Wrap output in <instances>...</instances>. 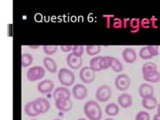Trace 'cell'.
Segmentation results:
<instances>
[{"mask_svg":"<svg viewBox=\"0 0 160 120\" xmlns=\"http://www.w3.org/2000/svg\"><path fill=\"white\" fill-rule=\"evenodd\" d=\"M83 110L85 116L88 118V120H100L102 118L101 107L94 100H90L85 103Z\"/></svg>","mask_w":160,"mask_h":120,"instance_id":"1","label":"cell"},{"mask_svg":"<svg viewBox=\"0 0 160 120\" xmlns=\"http://www.w3.org/2000/svg\"><path fill=\"white\" fill-rule=\"evenodd\" d=\"M58 80L65 87L72 86V84L75 82V75L71 70L67 68H61L58 71Z\"/></svg>","mask_w":160,"mask_h":120,"instance_id":"2","label":"cell"},{"mask_svg":"<svg viewBox=\"0 0 160 120\" xmlns=\"http://www.w3.org/2000/svg\"><path fill=\"white\" fill-rule=\"evenodd\" d=\"M111 88H110L108 85L104 84L99 86L95 92V97H96V100L99 102H106L111 97Z\"/></svg>","mask_w":160,"mask_h":120,"instance_id":"3","label":"cell"},{"mask_svg":"<svg viewBox=\"0 0 160 120\" xmlns=\"http://www.w3.org/2000/svg\"><path fill=\"white\" fill-rule=\"evenodd\" d=\"M80 80L85 84H90L95 80V71L89 66H85L80 69L79 72Z\"/></svg>","mask_w":160,"mask_h":120,"instance_id":"4","label":"cell"},{"mask_svg":"<svg viewBox=\"0 0 160 120\" xmlns=\"http://www.w3.org/2000/svg\"><path fill=\"white\" fill-rule=\"evenodd\" d=\"M45 75V69L41 66H33L31 68L28 69L27 71V79L29 81H37V80H40L44 77Z\"/></svg>","mask_w":160,"mask_h":120,"instance_id":"5","label":"cell"},{"mask_svg":"<svg viewBox=\"0 0 160 120\" xmlns=\"http://www.w3.org/2000/svg\"><path fill=\"white\" fill-rule=\"evenodd\" d=\"M158 55V47L155 45H147V46H143L139 51V56L143 60L151 59L154 56Z\"/></svg>","mask_w":160,"mask_h":120,"instance_id":"6","label":"cell"},{"mask_svg":"<svg viewBox=\"0 0 160 120\" xmlns=\"http://www.w3.org/2000/svg\"><path fill=\"white\" fill-rule=\"evenodd\" d=\"M115 86L120 91H125L130 87V84H131V80H130V77L127 74L121 73L119 74L118 76L115 78Z\"/></svg>","mask_w":160,"mask_h":120,"instance_id":"7","label":"cell"},{"mask_svg":"<svg viewBox=\"0 0 160 120\" xmlns=\"http://www.w3.org/2000/svg\"><path fill=\"white\" fill-rule=\"evenodd\" d=\"M34 105L35 108H36L37 112L39 114H43L46 113L48 110L50 109V103L49 101L44 97H40L34 100Z\"/></svg>","mask_w":160,"mask_h":120,"instance_id":"8","label":"cell"},{"mask_svg":"<svg viewBox=\"0 0 160 120\" xmlns=\"http://www.w3.org/2000/svg\"><path fill=\"white\" fill-rule=\"evenodd\" d=\"M72 95L75 99L83 100L87 96V88L83 84H76L72 88Z\"/></svg>","mask_w":160,"mask_h":120,"instance_id":"9","label":"cell"},{"mask_svg":"<svg viewBox=\"0 0 160 120\" xmlns=\"http://www.w3.org/2000/svg\"><path fill=\"white\" fill-rule=\"evenodd\" d=\"M55 106H56V108L59 110V111L68 112V111H70V110L72 109L73 103H72L71 99H70V98H64V99L55 101Z\"/></svg>","mask_w":160,"mask_h":120,"instance_id":"10","label":"cell"},{"mask_svg":"<svg viewBox=\"0 0 160 120\" xmlns=\"http://www.w3.org/2000/svg\"><path fill=\"white\" fill-rule=\"evenodd\" d=\"M37 89H38V91L42 94L49 93L54 89V83H53L52 80H50V79L42 80V81H40L38 83Z\"/></svg>","mask_w":160,"mask_h":120,"instance_id":"11","label":"cell"},{"mask_svg":"<svg viewBox=\"0 0 160 120\" xmlns=\"http://www.w3.org/2000/svg\"><path fill=\"white\" fill-rule=\"evenodd\" d=\"M66 62H67L68 66L71 69H74V70L79 69L80 67L82 66V63H83L81 57L75 56V55L72 54V53L68 54V56L66 57Z\"/></svg>","mask_w":160,"mask_h":120,"instance_id":"12","label":"cell"},{"mask_svg":"<svg viewBox=\"0 0 160 120\" xmlns=\"http://www.w3.org/2000/svg\"><path fill=\"white\" fill-rule=\"evenodd\" d=\"M70 95H71V92L69 91L68 88L65 86H60L54 90L53 98L55 101H57V100H61L64 98H70Z\"/></svg>","mask_w":160,"mask_h":120,"instance_id":"13","label":"cell"},{"mask_svg":"<svg viewBox=\"0 0 160 120\" xmlns=\"http://www.w3.org/2000/svg\"><path fill=\"white\" fill-rule=\"evenodd\" d=\"M154 94V88L151 84L149 83H142L139 87V95L142 99L151 97Z\"/></svg>","mask_w":160,"mask_h":120,"instance_id":"14","label":"cell"},{"mask_svg":"<svg viewBox=\"0 0 160 120\" xmlns=\"http://www.w3.org/2000/svg\"><path fill=\"white\" fill-rule=\"evenodd\" d=\"M122 58L126 63H133L137 59L136 51L132 48H125L122 51Z\"/></svg>","mask_w":160,"mask_h":120,"instance_id":"15","label":"cell"},{"mask_svg":"<svg viewBox=\"0 0 160 120\" xmlns=\"http://www.w3.org/2000/svg\"><path fill=\"white\" fill-rule=\"evenodd\" d=\"M118 104L122 108H128L132 105V96L128 93H123L117 98Z\"/></svg>","mask_w":160,"mask_h":120,"instance_id":"16","label":"cell"},{"mask_svg":"<svg viewBox=\"0 0 160 120\" xmlns=\"http://www.w3.org/2000/svg\"><path fill=\"white\" fill-rule=\"evenodd\" d=\"M43 65L45 69L50 73H56L57 72V64L52 57H45L43 59Z\"/></svg>","mask_w":160,"mask_h":120,"instance_id":"17","label":"cell"},{"mask_svg":"<svg viewBox=\"0 0 160 120\" xmlns=\"http://www.w3.org/2000/svg\"><path fill=\"white\" fill-rule=\"evenodd\" d=\"M142 106L145 108V109H148V110H151V109H154L155 107H157V99L151 96V97H147V98H143L142 99Z\"/></svg>","mask_w":160,"mask_h":120,"instance_id":"18","label":"cell"},{"mask_svg":"<svg viewBox=\"0 0 160 120\" xmlns=\"http://www.w3.org/2000/svg\"><path fill=\"white\" fill-rule=\"evenodd\" d=\"M24 112H25V114L27 115V116H30V117H36L37 115H39L36 108H35L34 101H30V102L25 104Z\"/></svg>","mask_w":160,"mask_h":120,"instance_id":"19","label":"cell"},{"mask_svg":"<svg viewBox=\"0 0 160 120\" xmlns=\"http://www.w3.org/2000/svg\"><path fill=\"white\" fill-rule=\"evenodd\" d=\"M101 56H95L93 57L89 62V67H91L95 72H98L100 70H102L101 68Z\"/></svg>","mask_w":160,"mask_h":120,"instance_id":"20","label":"cell"},{"mask_svg":"<svg viewBox=\"0 0 160 120\" xmlns=\"http://www.w3.org/2000/svg\"><path fill=\"white\" fill-rule=\"evenodd\" d=\"M105 113L109 116H116L119 113V106L115 103H109L105 107Z\"/></svg>","mask_w":160,"mask_h":120,"instance_id":"21","label":"cell"},{"mask_svg":"<svg viewBox=\"0 0 160 120\" xmlns=\"http://www.w3.org/2000/svg\"><path fill=\"white\" fill-rule=\"evenodd\" d=\"M157 71V65L153 62H147L143 65L142 67V73L143 75H148Z\"/></svg>","mask_w":160,"mask_h":120,"instance_id":"22","label":"cell"},{"mask_svg":"<svg viewBox=\"0 0 160 120\" xmlns=\"http://www.w3.org/2000/svg\"><path fill=\"white\" fill-rule=\"evenodd\" d=\"M85 49H86V52L88 55L95 57L97 54L100 53V51H101V46H100V45H87V46L85 47Z\"/></svg>","mask_w":160,"mask_h":120,"instance_id":"23","label":"cell"},{"mask_svg":"<svg viewBox=\"0 0 160 120\" xmlns=\"http://www.w3.org/2000/svg\"><path fill=\"white\" fill-rule=\"evenodd\" d=\"M143 78L148 83H157L160 81V73L156 71L148 75H143Z\"/></svg>","mask_w":160,"mask_h":120,"instance_id":"24","label":"cell"},{"mask_svg":"<svg viewBox=\"0 0 160 120\" xmlns=\"http://www.w3.org/2000/svg\"><path fill=\"white\" fill-rule=\"evenodd\" d=\"M111 68L114 72H122V70H123V64L119 61V60L116 58V57H113L112 59V63H111Z\"/></svg>","mask_w":160,"mask_h":120,"instance_id":"25","label":"cell"},{"mask_svg":"<svg viewBox=\"0 0 160 120\" xmlns=\"http://www.w3.org/2000/svg\"><path fill=\"white\" fill-rule=\"evenodd\" d=\"M33 60H34V58H33V56H32L31 54L23 53L22 54V62H21L22 67H28V66H30V65L32 64Z\"/></svg>","mask_w":160,"mask_h":120,"instance_id":"26","label":"cell"},{"mask_svg":"<svg viewBox=\"0 0 160 120\" xmlns=\"http://www.w3.org/2000/svg\"><path fill=\"white\" fill-rule=\"evenodd\" d=\"M42 48H43L44 53L46 55H48V56L55 54L58 50V47L56 46V45H43Z\"/></svg>","mask_w":160,"mask_h":120,"instance_id":"27","label":"cell"},{"mask_svg":"<svg viewBox=\"0 0 160 120\" xmlns=\"http://www.w3.org/2000/svg\"><path fill=\"white\" fill-rule=\"evenodd\" d=\"M112 59H113L112 56H104V57H102V60H101V68H102V70L108 69V68L111 67Z\"/></svg>","mask_w":160,"mask_h":120,"instance_id":"28","label":"cell"},{"mask_svg":"<svg viewBox=\"0 0 160 120\" xmlns=\"http://www.w3.org/2000/svg\"><path fill=\"white\" fill-rule=\"evenodd\" d=\"M84 48L85 47H83L82 45H74L72 47V54L77 57H81L84 53Z\"/></svg>","mask_w":160,"mask_h":120,"instance_id":"29","label":"cell"},{"mask_svg":"<svg viewBox=\"0 0 160 120\" xmlns=\"http://www.w3.org/2000/svg\"><path fill=\"white\" fill-rule=\"evenodd\" d=\"M135 120H150V115L148 112L140 111L135 116Z\"/></svg>","mask_w":160,"mask_h":120,"instance_id":"30","label":"cell"},{"mask_svg":"<svg viewBox=\"0 0 160 120\" xmlns=\"http://www.w3.org/2000/svg\"><path fill=\"white\" fill-rule=\"evenodd\" d=\"M139 25H140L139 20L133 19V20H131V23H130V28H131L132 31H137Z\"/></svg>","mask_w":160,"mask_h":120,"instance_id":"31","label":"cell"},{"mask_svg":"<svg viewBox=\"0 0 160 120\" xmlns=\"http://www.w3.org/2000/svg\"><path fill=\"white\" fill-rule=\"evenodd\" d=\"M72 47L71 45H61L60 46V48H61V50L63 52H70V51H72Z\"/></svg>","mask_w":160,"mask_h":120,"instance_id":"32","label":"cell"},{"mask_svg":"<svg viewBox=\"0 0 160 120\" xmlns=\"http://www.w3.org/2000/svg\"><path fill=\"white\" fill-rule=\"evenodd\" d=\"M141 24H142L143 27H149L150 22H149L148 19H143V20H141Z\"/></svg>","mask_w":160,"mask_h":120,"instance_id":"33","label":"cell"},{"mask_svg":"<svg viewBox=\"0 0 160 120\" xmlns=\"http://www.w3.org/2000/svg\"><path fill=\"white\" fill-rule=\"evenodd\" d=\"M153 120H160V114H155L153 116Z\"/></svg>","mask_w":160,"mask_h":120,"instance_id":"34","label":"cell"},{"mask_svg":"<svg viewBox=\"0 0 160 120\" xmlns=\"http://www.w3.org/2000/svg\"><path fill=\"white\" fill-rule=\"evenodd\" d=\"M157 113H158V114H160V103L157 105Z\"/></svg>","mask_w":160,"mask_h":120,"instance_id":"35","label":"cell"},{"mask_svg":"<svg viewBox=\"0 0 160 120\" xmlns=\"http://www.w3.org/2000/svg\"><path fill=\"white\" fill-rule=\"evenodd\" d=\"M29 47H30V48H32V49H37V48H39V46H32V45H30Z\"/></svg>","mask_w":160,"mask_h":120,"instance_id":"36","label":"cell"},{"mask_svg":"<svg viewBox=\"0 0 160 120\" xmlns=\"http://www.w3.org/2000/svg\"><path fill=\"white\" fill-rule=\"evenodd\" d=\"M77 120H87L86 118H79V119H77Z\"/></svg>","mask_w":160,"mask_h":120,"instance_id":"37","label":"cell"},{"mask_svg":"<svg viewBox=\"0 0 160 120\" xmlns=\"http://www.w3.org/2000/svg\"><path fill=\"white\" fill-rule=\"evenodd\" d=\"M104 120H114L113 118H106V119H104Z\"/></svg>","mask_w":160,"mask_h":120,"instance_id":"38","label":"cell"},{"mask_svg":"<svg viewBox=\"0 0 160 120\" xmlns=\"http://www.w3.org/2000/svg\"><path fill=\"white\" fill-rule=\"evenodd\" d=\"M54 120H61V119H59V118H56V119H54Z\"/></svg>","mask_w":160,"mask_h":120,"instance_id":"39","label":"cell"},{"mask_svg":"<svg viewBox=\"0 0 160 120\" xmlns=\"http://www.w3.org/2000/svg\"><path fill=\"white\" fill-rule=\"evenodd\" d=\"M32 120H36V119H32Z\"/></svg>","mask_w":160,"mask_h":120,"instance_id":"40","label":"cell"}]
</instances>
